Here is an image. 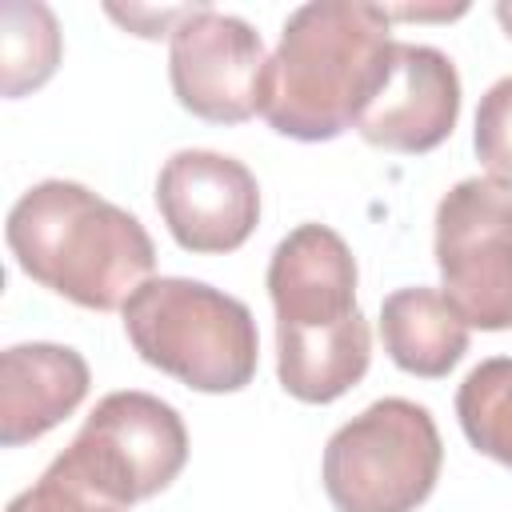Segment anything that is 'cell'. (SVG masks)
<instances>
[{"label":"cell","mask_w":512,"mask_h":512,"mask_svg":"<svg viewBox=\"0 0 512 512\" xmlns=\"http://www.w3.org/2000/svg\"><path fill=\"white\" fill-rule=\"evenodd\" d=\"M276 308V376L300 404H332L372 360V332L356 308V256L328 224H296L268 260Z\"/></svg>","instance_id":"1"},{"label":"cell","mask_w":512,"mask_h":512,"mask_svg":"<svg viewBox=\"0 0 512 512\" xmlns=\"http://www.w3.org/2000/svg\"><path fill=\"white\" fill-rule=\"evenodd\" d=\"M392 20L380 4L316 0L300 4L268 60L264 120L304 144L356 128L368 100L392 72Z\"/></svg>","instance_id":"2"},{"label":"cell","mask_w":512,"mask_h":512,"mask_svg":"<svg viewBox=\"0 0 512 512\" xmlns=\"http://www.w3.org/2000/svg\"><path fill=\"white\" fill-rule=\"evenodd\" d=\"M8 252L40 288L92 308H124L156 268L144 224L76 180H40L8 212Z\"/></svg>","instance_id":"3"},{"label":"cell","mask_w":512,"mask_h":512,"mask_svg":"<svg viewBox=\"0 0 512 512\" xmlns=\"http://www.w3.org/2000/svg\"><path fill=\"white\" fill-rule=\"evenodd\" d=\"M136 356L196 392H240L256 376L260 336L244 300L188 276H152L124 308Z\"/></svg>","instance_id":"4"},{"label":"cell","mask_w":512,"mask_h":512,"mask_svg":"<svg viewBox=\"0 0 512 512\" xmlns=\"http://www.w3.org/2000/svg\"><path fill=\"white\" fill-rule=\"evenodd\" d=\"M444 464L436 420L424 404L384 396L340 424L324 448V492L336 512H412Z\"/></svg>","instance_id":"5"},{"label":"cell","mask_w":512,"mask_h":512,"mask_svg":"<svg viewBox=\"0 0 512 512\" xmlns=\"http://www.w3.org/2000/svg\"><path fill=\"white\" fill-rule=\"evenodd\" d=\"M100 496L132 508L164 492L188 464V428L180 412L152 392H108L72 444L56 456Z\"/></svg>","instance_id":"6"},{"label":"cell","mask_w":512,"mask_h":512,"mask_svg":"<svg viewBox=\"0 0 512 512\" xmlns=\"http://www.w3.org/2000/svg\"><path fill=\"white\" fill-rule=\"evenodd\" d=\"M436 268L468 328H512V188L468 176L440 196Z\"/></svg>","instance_id":"7"},{"label":"cell","mask_w":512,"mask_h":512,"mask_svg":"<svg viewBox=\"0 0 512 512\" xmlns=\"http://www.w3.org/2000/svg\"><path fill=\"white\" fill-rule=\"evenodd\" d=\"M268 52L260 32L228 12L192 4L168 36V80L184 112L208 124H244L264 112Z\"/></svg>","instance_id":"8"},{"label":"cell","mask_w":512,"mask_h":512,"mask_svg":"<svg viewBox=\"0 0 512 512\" xmlns=\"http://www.w3.org/2000/svg\"><path fill=\"white\" fill-rule=\"evenodd\" d=\"M156 208L184 252H236L260 224L256 176L224 152L180 148L156 176Z\"/></svg>","instance_id":"9"},{"label":"cell","mask_w":512,"mask_h":512,"mask_svg":"<svg viewBox=\"0 0 512 512\" xmlns=\"http://www.w3.org/2000/svg\"><path fill=\"white\" fill-rule=\"evenodd\" d=\"M460 116L456 64L432 44H396L392 72L356 120L372 148L420 156L440 148Z\"/></svg>","instance_id":"10"},{"label":"cell","mask_w":512,"mask_h":512,"mask_svg":"<svg viewBox=\"0 0 512 512\" xmlns=\"http://www.w3.org/2000/svg\"><path fill=\"white\" fill-rule=\"evenodd\" d=\"M92 372L76 348L12 344L0 352V444L20 448L52 432L88 396Z\"/></svg>","instance_id":"11"},{"label":"cell","mask_w":512,"mask_h":512,"mask_svg":"<svg viewBox=\"0 0 512 512\" xmlns=\"http://www.w3.org/2000/svg\"><path fill=\"white\" fill-rule=\"evenodd\" d=\"M380 340L400 372L440 380L468 352V320L436 288H396L380 304Z\"/></svg>","instance_id":"12"},{"label":"cell","mask_w":512,"mask_h":512,"mask_svg":"<svg viewBox=\"0 0 512 512\" xmlns=\"http://www.w3.org/2000/svg\"><path fill=\"white\" fill-rule=\"evenodd\" d=\"M60 64V28L44 4L12 0L0 12V72L4 96L16 100L40 88Z\"/></svg>","instance_id":"13"},{"label":"cell","mask_w":512,"mask_h":512,"mask_svg":"<svg viewBox=\"0 0 512 512\" xmlns=\"http://www.w3.org/2000/svg\"><path fill=\"white\" fill-rule=\"evenodd\" d=\"M456 416L476 452L512 468V356L480 360L464 376L456 392Z\"/></svg>","instance_id":"14"},{"label":"cell","mask_w":512,"mask_h":512,"mask_svg":"<svg viewBox=\"0 0 512 512\" xmlns=\"http://www.w3.org/2000/svg\"><path fill=\"white\" fill-rule=\"evenodd\" d=\"M472 148H476V160L484 164L488 180L500 188H512V76L496 80L480 96Z\"/></svg>","instance_id":"15"},{"label":"cell","mask_w":512,"mask_h":512,"mask_svg":"<svg viewBox=\"0 0 512 512\" xmlns=\"http://www.w3.org/2000/svg\"><path fill=\"white\" fill-rule=\"evenodd\" d=\"M4 512H128V508L100 496L76 472H68L60 460H52L44 468V476L32 488H24Z\"/></svg>","instance_id":"16"},{"label":"cell","mask_w":512,"mask_h":512,"mask_svg":"<svg viewBox=\"0 0 512 512\" xmlns=\"http://www.w3.org/2000/svg\"><path fill=\"white\" fill-rule=\"evenodd\" d=\"M496 20H500L504 32L512 36V0H500V4H496Z\"/></svg>","instance_id":"17"}]
</instances>
